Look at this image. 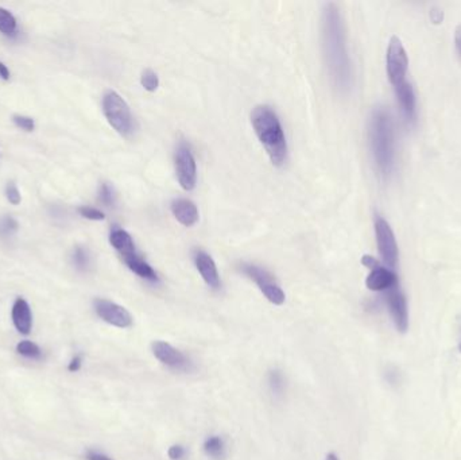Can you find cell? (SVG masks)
Here are the masks:
<instances>
[{
  "label": "cell",
  "mask_w": 461,
  "mask_h": 460,
  "mask_svg": "<svg viewBox=\"0 0 461 460\" xmlns=\"http://www.w3.org/2000/svg\"><path fill=\"white\" fill-rule=\"evenodd\" d=\"M386 64L388 80L391 85L395 88L404 84L409 69V57L401 39L395 36L391 37L388 43Z\"/></svg>",
  "instance_id": "obj_6"
},
{
  "label": "cell",
  "mask_w": 461,
  "mask_h": 460,
  "mask_svg": "<svg viewBox=\"0 0 461 460\" xmlns=\"http://www.w3.org/2000/svg\"><path fill=\"white\" fill-rule=\"evenodd\" d=\"M99 201L101 204H104L106 207H113L115 206L116 196H115L113 188L110 184H107V182L101 184V187L99 189Z\"/></svg>",
  "instance_id": "obj_26"
},
{
  "label": "cell",
  "mask_w": 461,
  "mask_h": 460,
  "mask_svg": "<svg viewBox=\"0 0 461 460\" xmlns=\"http://www.w3.org/2000/svg\"><path fill=\"white\" fill-rule=\"evenodd\" d=\"M11 319H13V324L20 335H29L31 332L33 312H31L29 303L24 299L18 297L14 301V306L11 309Z\"/></svg>",
  "instance_id": "obj_14"
},
{
  "label": "cell",
  "mask_w": 461,
  "mask_h": 460,
  "mask_svg": "<svg viewBox=\"0 0 461 460\" xmlns=\"http://www.w3.org/2000/svg\"><path fill=\"white\" fill-rule=\"evenodd\" d=\"M174 217L185 227H192L199 222V210L196 204L187 199H177L171 203Z\"/></svg>",
  "instance_id": "obj_16"
},
{
  "label": "cell",
  "mask_w": 461,
  "mask_h": 460,
  "mask_svg": "<svg viewBox=\"0 0 461 460\" xmlns=\"http://www.w3.org/2000/svg\"><path fill=\"white\" fill-rule=\"evenodd\" d=\"M194 264L199 273L201 274L205 284L212 289H219L222 282H220V275L216 268V264L213 258L205 252L203 250H196L194 251Z\"/></svg>",
  "instance_id": "obj_13"
},
{
  "label": "cell",
  "mask_w": 461,
  "mask_h": 460,
  "mask_svg": "<svg viewBox=\"0 0 461 460\" xmlns=\"http://www.w3.org/2000/svg\"><path fill=\"white\" fill-rule=\"evenodd\" d=\"M0 77L4 80V81H7V80H10V71H8V68L0 61Z\"/></svg>",
  "instance_id": "obj_34"
},
{
  "label": "cell",
  "mask_w": 461,
  "mask_h": 460,
  "mask_svg": "<svg viewBox=\"0 0 461 460\" xmlns=\"http://www.w3.org/2000/svg\"><path fill=\"white\" fill-rule=\"evenodd\" d=\"M103 113L112 129L129 138L135 131V122L126 100L115 91H108L103 97Z\"/></svg>",
  "instance_id": "obj_4"
},
{
  "label": "cell",
  "mask_w": 461,
  "mask_h": 460,
  "mask_svg": "<svg viewBox=\"0 0 461 460\" xmlns=\"http://www.w3.org/2000/svg\"><path fill=\"white\" fill-rule=\"evenodd\" d=\"M0 33L8 38H14L18 34V23L15 17L3 7H0Z\"/></svg>",
  "instance_id": "obj_19"
},
{
  "label": "cell",
  "mask_w": 461,
  "mask_h": 460,
  "mask_svg": "<svg viewBox=\"0 0 461 460\" xmlns=\"http://www.w3.org/2000/svg\"><path fill=\"white\" fill-rule=\"evenodd\" d=\"M151 347H153L154 357L159 362L169 366L170 368H174V370H187L189 368V364H190L189 359L176 347L169 345L166 342H162V340L154 342Z\"/></svg>",
  "instance_id": "obj_12"
},
{
  "label": "cell",
  "mask_w": 461,
  "mask_h": 460,
  "mask_svg": "<svg viewBox=\"0 0 461 460\" xmlns=\"http://www.w3.org/2000/svg\"><path fill=\"white\" fill-rule=\"evenodd\" d=\"M167 455L171 460H184L185 457H186V450H185L184 445L174 444L169 448Z\"/></svg>",
  "instance_id": "obj_30"
},
{
  "label": "cell",
  "mask_w": 461,
  "mask_h": 460,
  "mask_svg": "<svg viewBox=\"0 0 461 460\" xmlns=\"http://www.w3.org/2000/svg\"><path fill=\"white\" fill-rule=\"evenodd\" d=\"M19 230V223L13 216L4 215L0 217V238L7 239L15 235Z\"/></svg>",
  "instance_id": "obj_23"
},
{
  "label": "cell",
  "mask_w": 461,
  "mask_h": 460,
  "mask_svg": "<svg viewBox=\"0 0 461 460\" xmlns=\"http://www.w3.org/2000/svg\"><path fill=\"white\" fill-rule=\"evenodd\" d=\"M85 459L87 460H113L107 457L106 454H101L99 451H94V450H88L87 454H85Z\"/></svg>",
  "instance_id": "obj_32"
},
{
  "label": "cell",
  "mask_w": 461,
  "mask_h": 460,
  "mask_svg": "<svg viewBox=\"0 0 461 460\" xmlns=\"http://www.w3.org/2000/svg\"><path fill=\"white\" fill-rule=\"evenodd\" d=\"M96 315L106 323L118 328H129L132 326V316L129 310L113 301L106 299H96L93 301Z\"/></svg>",
  "instance_id": "obj_10"
},
{
  "label": "cell",
  "mask_w": 461,
  "mask_h": 460,
  "mask_svg": "<svg viewBox=\"0 0 461 460\" xmlns=\"http://www.w3.org/2000/svg\"><path fill=\"white\" fill-rule=\"evenodd\" d=\"M77 211L80 213V216H83V217H85L88 220H96V222H99V220H104L106 219V215L103 212L97 210V208L88 207V206L78 207Z\"/></svg>",
  "instance_id": "obj_28"
},
{
  "label": "cell",
  "mask_w": 461,
  "mask_h": 460,
  "mask_svg": "<svg viewBox=\"0 0 461 460\" xmlns=\"http://www.w3.org/2000/svg\"><path fill=\"white\" fill-rule=\"evenodd\" d=\"M269 384H270V389L274 394H282L283 390H285V377L283 374L279 371V370H273L270 371L269 374Z\"/></svg>",
  "instance_id": "obj_25"
},
{
  "label": "cell",
  "mask_w": 461,
  "mask_h": 460,
  "mask_svg": "<svg viewBox=\"0 0 461 460\" xmlns=\"http://www.w3.org/2000/svg\"><path fill=\"white\" fill-rule=\"evenodd\" d=\"M322 46L334 87L341 92H347L352 87V65L344 20L334 3L325 4L322 13Z\"/></svg>",
  "instance_id": "obj_1"
},
{
  "label": "cell",
  "mask_w": 461,
  "mask_h": 460,
  "mask_svg": "<svg viewBox=\"0 0 461 460\" xmlns=\"http://www.w3.org/2000/svg\"><path fill=\"white\" fill-rule=\"evenodd\" d=\"M13 122H14V124L17 127L24 130V131H27V133H31L36 129V122L30 116L14 115L13 116Z\"/></svg>",
  "instance_id": "obj_27"
},
{
  "label": "cell",
  "mask_w": 461,
  "mask_h": 460,
  "mask_svg": "<svg viewBox=\"0 0 461 460\" xmlns=\"http://www.w3.org/2000/svg\"><path fill=\"white\" fill-rule=\"evenodd\" d=\"M15 351H17V354L26 359L39 361L42 358L41 347L31 340H20L15 347Z\"/></svg>",
  "instance_id": "obj_21"
},
{
  "label": "cell",
  "mask_w": 461,
  "mask_h": 460,
  "mask_svg": "<svg viewBox=\"0 0 461 460\" xmlns=\"http://www.w3.org/2000/svg\"><path fill=\"white\" fill-rule=\"evenodd\" d=\"M369 145L378 171L388 177L395 161V138L392 119L385 108H376L371 115Z\"/></svg>",
  "instance_id": "obj_3"
},
{
  "label": "cell",
  "mask_w": 461,
  "mask_h": 460,
  "mask_svg": "<svg viewBox=\"0 0 461 460\" xmlns=\"http://www.w3.org/2000/svg\"><path fill=\"white\" fill-rule=\"evenodd\" d=\"M251 123L273 165L282 166L288 158V142L276 111L269 106H258L251 114Z\"/></svg>",
  "instance_id": "obj_2"
},
{
  "label": "cell",
  "mask_w": 461,
  "mask_h": 460,
  "mask_svg": "<svg viewBox=\"0 0 461 460\" xmlns=\"http://www.w3.org/2000/svg\"><path fill=\"white\" fill-rule=\"evenodd\" d=\"M176 173L181 188L190 192L196 188L197 182V166L196 159L187 143L181 142L176 152Z\"/></svg>",
  "instance_id": "obj_7"
},
{
  "label": "cell",
  "mask_w": 461,
  "mask_h": 460,
  "mask_svg": "<svg viewBox=\"0 0 461 460\" xmlns=\"http://www.w3.org/2000/svg\"><path fill=\"white\" fill-rule=\"evenodd\" d=\"M397 100L399 103L401 111L405 116L407 122H414L416 120V114H417V100H416V94L414 88L410 82L405 81L404 84L398 85L394 88Z\"/></svg>",
  "instance_id": "obj_15"
},
{
  "label": "cell",
  "mask_w": 461,
  "mask_h": 460,
  "mask_svg": "<svg viewBox=\"0 0 461 460\" xmlns=\"http://www.w3.org/2000/svg\"><path fill=\"white\" fill-rule=\"evenodd\" d=\"M122 258H123L125 264L127 265V268L134 274H136L138 277L146 280L148 282H158L159 281V277H158L157 271L151 268L148 262L136 251L135 252H131V254H127V255H125Z\"/></svg>",
  "instance_id": "obj_17"
},
{
  "label": "cell",
  "mask_w": 461,
  "mask_h": 460,
  "mask_svg": "<svg viewBox=\"0 0 461 460\" xmlns=\"http://www.w3.org/2000/svg\"><path fill=\"white\" fill-rule=\"evenodd\" d=\"M362 264L369 268V277L366 280V285L369 290L374 292H388L391 288L399 285L397 274L391 268L382 266L378 259L371 255H364L362 258Z\"/></svg>",
  "instance_id": "obj_8"
},
{
  "label": "cell",
  "mask_w": 461,
  "mask_h": 460,
  "mask_svg": "<svg viewBox=\"0 0 461 460\" xmlns=\"http://www.w3.org/2000/svg\"><path fill=\"white\" fill-rule=\"evenodd\" d=\"M72 262L78 271H87L91 266V255L85 247L77 246L72 252Z\"/></svg>",
  "instance_id": "obj_22"
},
{
  "label": "cell",
  "mask_w": 461,
  "mask_h": 460,
  "mask_svg": "<svg viewBox=\"0 0 461 460\" xmlns=\"http://www.w3.org/2000/svg\"><path fill=\"white\" fill-rule=\"evenodd\" d=\"M385 293H386L388 309L395 326L398 328V331L406 332L409 328V310H407V301L404 292L401 290L399 285H397Z\"/></svg>",
  "instance_id": "obj_11"
},
{
  "label": "cell",
  "mask_w": 461,
  "mask_h": 460,
  "mask_svg": "<svg viewBox=\"0 0 461 460\" xmlns=\"http://www.w3.org/2000/svg\"><path fill=\"white\" fill-rule=\"evenodd\" d=\"M205 454L215 460H220L225 455V444L220 436H209L204 443Z\"/></svg>",
  "instance_id": "obj_20"
},
{
  "label": "cell",
  "mask_w": 461,
  "mask_h": 460,
  "mask_svg": "<svg viewBox=\"0 0 461 460\" xmlns=\"http://www.w3.org/2000/svg\"><path fill=\"white\" fill-rule=\"evenodd\" d=\"M240 268L250 280H253L258 285L260 292L270 303H273L274 306H282L285 303V292L278 285L267 270L259 268L254 264H243Z\"/></svg>",
  "instance_id": "obj_5"
},
{
  "label": "cell",
  "mask_w": 461,
  "mask_h": 460,
  "mask_svg": "<svg viewBox=\"0 0 461 460\" xmlns=\"http://www.w3.org/2000/svg\"><path fill=\"white\" fill-rule=\"evenodd\" d=\"M83 362H84V358L81 354H77L74 355L73 358L71 359V362L68 364V371L69 373H77L81 370L83 367Z\"/></svg>",
  "instance_id": "obj_31"
},
{
  "label": "cell",
  "mask_w": 461,
  "mask_h": 460,
  "mask_svg": "<svg viewBox=\"0 0 461 460\" xmlns=\"http://www.w3.org/2000/svg\"><path fill=\"white\" fill-rule=\"evenodd\" d=\"M455 45H456V50L461 58V23L456 27V31H455Z\"/></svg>",
  "instance_id": "obj_33"
},
{
  "label": "cell",
  "mask_w": 461,
  "mask_h": 460,
  "mask_svg": "<svg viewBox=\"0 0 461 460\" xmlns=\"http://www.w3.org/2000/svg\"><path fill=\"white\" fill-rule=\"evenodd\" d=\"M6 197L7 200L13 204V206H18L22 201V196H20V192H19L18 187L15 182L10 181L6 187Z\"/></svg>",
  "instance_id": "obj_29"
},
{
  "label": "cell",
  "mask_w": 461,
  "mask_h": 460,
  "mask_svg": "<svg viewBox=\"0 0 461 460\" xmlns=\"http://www.w3.org/2000/svg\"><path fill=\"white\" fill-rule=\"evenodd\" d=\"M110 243H111L112 247L116 250L122 257L136 251L135 243H134L131 235L127 231L119 229V227L112 229L111 233H110Z\"/></svg>",
  "instance_id": "obj_18"
},
{
  "label": "cell",
  "mask_w": 461,
  "mask_h": 460,
  "mask_svg": "<svg viewBox=\"0 0 461 460\" xmlns=\"http://www.w3.org/2000/svg\"><path fill=\"white\" fill-rule=\"evenodd\" d=\"M325 460H340L334 454H328L327 455V458H325Z\"/></svg>",
  "instance_id": "obj_35"
},
{
  "label": "cell",
  "mask_w": 461,
  "mask_h": 460,
  "mask_svg": "<svg viewBox=\"0 0 461 460\" xmlns=\"http://www.w3.org/2000/svg\"><path fill=\"white\" fill-rule=\"evenodd\" d=\"M459 348H460V351H461V340H460V345H459Z\"/></svg>",
  "instance_id": "obj_36"
},
{
  "label": "cell",
  "mask_w": 461,
  "mask_h": 460,
  "mask_svg": "<svg viewBox=\"0 0 461 460\" xmlns=\"http://www.w3.org/2000/svg\"><path fill=\"white\" fill-rule=\"evenodd\" d=\"M375 235L379 254L388 268H394L398 262V245L390 224L382 217H375Z\"/></svg>",
  "instance_id": "obj_9"
},
{
  "label": "cell",
  "mask_w": 461,
  "mask_h": 460,
  "mask_svg": "<svg viewBox=\"0 0 461 460\" xmlns=\"http://www.w3.org/2000/svg\"><path fill=\"white\" fill-rule=\"evenodd\" d=\"M141 84L148 92H155L159 87L158 75L153 69H145L141 76Z\"/></svg>",
  "instance_id": "obj_24"
}]
</instances>
